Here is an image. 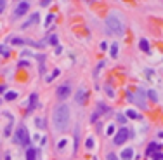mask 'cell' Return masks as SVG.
<instances>
[{"mask_svg": "<svg viewBox=\"0 0 163 160\" xmlns=\"http://www.w3.org/2000/svg\"><path fill=\"white\" fill-rule=\"evenodd\" d=\"M36 21H38V16H36V14H33V18H31V19H30V21H26V23H24V24H23L21 28H28L30 24H35Z\"/></svg>", "mask_w": 163, "mask_h": 160, "instance_id": "12", "label": "cell"}, {"mask_svg": "<svg viewBox=\"0 0 163 160\" xmlns=\"http://www.w3.org/2000/svg\"><path fill=\"white\" fill-rule=\"evenodd\" d=\"M128 138V131L123 127V129H120V131L116 132V136H114V145H123L125 141H127Z\"/></svg>", "mask_w": 163, "mask_h": 160, "instance_id": "5", "label": "cell"}, {"mask_svg": "<svg viewBox=\"0 0 163 160\" xmlns=\"http://www.w3.org/2000/svg\"><path fill=\"white\" fill-rule=\"evenodd\" d=\"M52 19H54V14H49V16H47V21H45V26H49Z\"/></svg>", "mask_w": 163, "mask_h": 160, "instance_id": "21", "label": "cell"}, {"mask_svg": "<svg viewBox=\"0 0 163 160\" xmlns=\"http://www.w3.org/2000/svg\"><path fill=\"white\" fill-rule=\"evenodd\" d=\"M120 157L123 160H132V157H134V150H132V148H125V150L121 152Z\"/></svg>", "mask_w": 163, "mask_h": 160, "instance_id": "10", "label": "cell"}, {"mask_svg": "<svg viewBox=\"0 0 163 160\" xmlns=\"http://www.w3.org/2000/svg\"><path fill=\"white\" fill-rule=\"evenodd\" d=\"M135 103L139 104V106H141L142 110H146V101H144V92H142L141 89L137 90V99H134Z\"/></svg>", "mask_w": 163, "mask_h": 160, "instance_id": "7", "label": "cell"}, {"mask_svg": "<svg viewBox=\"0 0 163 160\" xmlns=\"http://www.w3.org/2000/svg\"><path fill=\"white\" fill-rule=\"evenodd\" d=\"M127 117H130V118H139V115H137L134 110H127Z\"/></svg>", "mask_w": 163, "mask_h": 160, "instance_id": "18", "label": "cell"}, {"mask_svg": "<svg viewBox=\"0 0 163 160\" xmlns=\"http://www.w3.org/2000/svg\"><path fill=\"white\" fill-rule=\"evenodd\" d=\"M4 9H5V2H4V0H0V12H2Z\"/></svg>", "mask_w": 163, "mask_h": 160, "instance_id": "25", "label": "cell"}, {"mask_svg": "<svg viewBox=\"0 0 163 160\" xmlns=\"http://www.w3.org/2000/svg\"><path fill=\"white\" fill-rule=\"evenodd\" d=\"M56 94H57V97H59V99H66V97H70L71 96V85L68 82L63 83V85H59V87H57V90H56Z\"/></svg>", "mask_w": 163, "mask_h": 160, "instance_id": "4", "label": "cell"}, {"mask_svg": "<svg viewBox=\"0 0 163 160\" xmlns=\"http://www.w3.org/2000/svg\"><path fill=\"white\" fill-rule=\"evenodd\" d=\"M139 47H141V51H144V52H149V44L146 38H142V40L139 42Z\"/></svg>", "mask_w": 163, "mask_h": 160, "instance_id": "11", "label": "cell"}, {"mask_svg": "<svg viewBox=\"0 0 163 160\" xmlns=\"http://www.w3.org/2000/svg\"><path fill=\"white\" fill-rule=\"evenodd\" d=\"M85 97H87V90H83V89H80L77 92V96H75V101H77V103H83V101H85Z\"/></svg>", "mask_w": 163, "mask_h": 160, "instance_id": "9", "label": "cell"}, {"mask_svg": "<svg viewBox=\"0 0 163 160\" xmlns=\"http://www.w3.org/2000/svg\"><path fill=\"white\" fill-rule=\"evenodd\" d=\"M30 11V4L28 2H21V4H17V7H16V18H19V16H23V14H26Z\"/></svg>", "mask_w": 163, "mask_h": 160, "instance_id": "6", "label": "cell"}, {"mask_svg": "<svg viewBox=\"0 0 163 160\" xmlns=\"http://www.w3.org/2000/svg\"><path fill=\"white\" fill-rule=\"evenodd\" d=\"M35 124H36V127H38V129H43V127H45V120H43V118H35Z\"/></svg>", "mask_w": 163, "mask_h": 160, "instance_id": "14", "label": "cell"}, {"mask_svg": "<svg viewBox=\"0 0 163 160\" xmlns=\"http://www.w3.org/2000/svg\"><path fill=\"white\" fill-rule=\"evenodd\" d=\"M106 28H108V33H114V35H123L125 31V26L114 14H109L106 18Z\"/></svg>", "mask_w": 163, "mask_h": 160, "instance_id": "2", "label": "cell"}, {"mask_svg": "<svg viewBox=\"0 0 163 160\" xmlns=\"http://www.w3.org/2000/svg\"><path fill=\"white\" fill-rule=\"evenodd\" d=\"M14 143L17 145H30V134L26 131V127H17V131L14 132Z\"/></svg>", "mask_w": 163, "mask_h": 160, "instance_id": "3", "label": "cell"}, {"mask_svg": "<svg viewBox=\"0 0 163 160\" xmlns=\"http://www.w3.org/2000/svg\"><path fill=\"white\" fill-rule=\"evenodd\" d=\"M26 160H38V152H36L35 148L26 150Z\"/></svg>", "mask_w": 163, "mask_h": 160, "instance_id": "8", "label": "cell"}, {"mask_svg": "<svg viewBox=\"0 0 163 160\" xmlns=\"http://www.w3.org/2000/svg\"><path fill=\"white\" fill-rule=\"evenodd\" d=\"M148 96H149V99H151V101H155V103L158 101V94H156V90L151 89V90L148 92Z\"/></svg>", "mask_w": 163, "mask_h": 160, "instance_id": "13", "label": "cell"}, {"mask_svg": "<svg viewBox=\"0 0 163 160\" xmlns=\"http://www.w3.org/2000/svg\"><path fill=\"white\" fill-rule=\"evenodd\" d=\"M109 52H111V56H116V54H118V45H116V44H113V45H111V49H109Z\"/></svg>", "mask_w": 163, "mask_h": 160, "instance_id": "17", "label": "cell"}, {"mask_svg": "<svg viewBox=\"0 0 163 160\" xmlns=\"http://www.w3.org/2000/svg\"><path fill=\"white\" fill-rule=\"evenodd\" d=\"M57 75H59V70H56V71H54V73H52V75L49 77V78H47V80H49V82H50V80H52L54 77H57Z\"/></svg>", "mask_w": 163, "mask_h": 160, "instance_id": "24", "label": "cell"}, {"mask_svg": "<svg viewBox=\"0 0 163 160\" xmlns=\"http://www.w3.org/2000/svg\"><path fill=\"white\" fill-rule=\"evenodd\" d=\"M36 94H31V104H30V110H33V106H35V103H36Z\"/></svg>", "mask_w": 163, "mask_h": 160, "instance_id": "19", "label": "cell"}, {"mask_svg": "<svg viewBox=\"0 0 163 160\" xmlns=\"http://www.w3.org/2000/svg\"><path fill=\"white\" fill-rule=\"evenodd\" d=\"M57 42H59V40H57L56 35H54V37H50V44H52V45H57Z\"/></svg>", "mask_w": 163, "mask_h": 160, "instance_id": "22", "label": "cell"}, {"mask_svg": "<svg viewBox=\"0 0 163 160\" xmlns=\"http://www.w3.org/2000/svg\"><path fill=\"white\" fill-rule=\"evenodd\" d=\"M85 146L89 148V150H92V148H94V139H92V138H87V141H85Z\"/></svg>", "mask_w": 163, "mask_h": 160, "instance_id": "16", "label": "cell"}, {"mask_svg": "<svg viewBox=\"0 0 163 160\" xmlns=\"http://www.w3.org/2000/svg\"><path fill=\"white\" fill-rule=\"evenodd\" d=\"M16 97H17L16 92H7V94H5V99H7V101H14Z\"/></svg>", "mask_w": 163, "mask_h": 160, "instance_id": "15", "label": "cell"}, {"mask_svg": "<svg viewBox=\"0 0 163 160\" xmlns=\"http://www.w3.org/2000/svg\"><path fill=\"white\" fill-rule=\"evenodd\" d=\"M106 160H118V157H116V155H114V153H108Z\"/></svg>", "mask_w": 163, "mask_h": 160, "instance_id": "20", "label": "cell"}, {"mask_svg": "<svg viewBox=\"0 0 163 160\" xmlns=\"http://www.w3.org/2000/svg\"><path fill=\"white\" fill-rule=\"evenodd\" d=\"M108 134H109V136H111V134H113V132H114V125L113 124H111V125H109V127H108Z\"/></svg>", "mask_w": 163, "mask_h": 160, "instance_id": "23", "label": "cell"}, {"mask_svg": "<svg viewBox=\"0 0 163 160\" xmlns=\"http://www.w3.org/2000/svg\"><path fill=\"white\" fill-rule=\"evenodd\" d=\"M0 52H2V54H5V56L9 54V51H7V49H5V47H0Z\"/></svg>", "mask_w": 163, "mask_h": 160, "instance_id": "26", "label": "cell"}, {"mask_svg": "<svg viewBox=\"0 0 163 160\" xmlns=\"http://www.w3.org/2000/svg\"><path fill=\"white\" fill-rule=\"evenodd\" d=\"M52 122H54V129L59 132H64L70 125V108L68 104H59L54 113H52Z\"/></svg>", "mask_w": 163, "mask_h": 160, "instance_id": "1", "label": "cell"}]
</instances>
